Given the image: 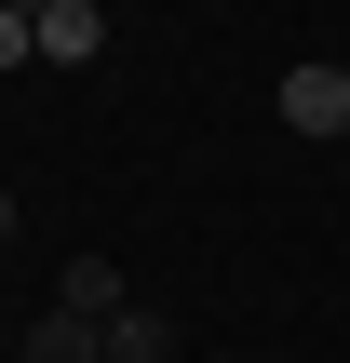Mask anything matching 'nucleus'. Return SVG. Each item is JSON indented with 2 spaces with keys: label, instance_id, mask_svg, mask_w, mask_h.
<instances>
[{
  "label": "nucleus",
  "instance_id": "nucleus-1",
  "mask_svg": "<svg viewBox=\"0 0 350 363\" xmlns=\"http://www.w3.org/2000/svg\"><path fill=\"white\" fill-rule=\"evenodd\" d=\"M270 108H283V121H297L310 148H337V135H350V67H337V54H297Z\"/></svg>",
  "mask_w": 350,
  "mask_h": 363
},
{
  "label": "nucleus",
  "instance_id": "nucleus-3",
  "mask_svg": "<svg viewBox=\"0 0 350 363\" xmlns=\"http://www.w3.org/2000/svg\"><path fill=\"white\" fill-rule=\"evenodd\" d=\"M54 310H81V323H108V310H135V296H121V269H108V256L81 242V256H67V283H54Z\"/></svg>",
  "mask_w": 350,
  "mask_h": 363
},
{
  "label": "nucleus",
  "instance_id": "nucleus-5",
  "mask_svg": "<svg viewBox=\"0 0 350 363\" xmlns=\"http://www.w3.org/2000/svg\"><path fill=\"white\" fill-rule=\"evenodd\" d=\"M13 363H108V323L54 310V323H27V350H13Z\"/></svg>",
  "mask_w": 350,
  "mask_h": 363
},
{
  "label": "nucleus",
  "instance_id": "nucleus-4",
  "mask_svg": "<svg viewBox=\"0 0 350 363\" xmlns=\"http://www.w3.org/2000/svg\"><path fill=\"white\" fill-rule=\"evenodd\" d=\"M108 363H175V310H108Z\"/></svg>",
  "mask_w": 350,
  "mask_h": 363
},
{
  "label": "nucleus",
  "instance_id": "nucleus-6",
  "mask_svg": "<svg viewBox=\"0 0 350 363\" xmlns=\"http://www.w3.org/2000/svg\"><path fill=\"white\" fill-rule=\"evenodd\" d=\"M27 54H40V27H27V13L0 0V67H27Z\"/></svg>",
  "mask_w": 350,
  "mask_h": 363
},
{
  "label": "nucleus",
  "instance_id": "nucleus-2",
  "mask_svg": "<svg viewBox=\"0 0 350 363\" xmlns=\"http://www.w3.org/2000/svg\"><path fill=\"white\" fill-rule=\"evenodd\" d=\"M27 27H40V67H94V40H108V27H94V0H40Z\"/></svg>",
  "mask_w": 350,
  "mask_h": 363
},
{
  "label": "nucleus",
  "instance_id": "nucleus-8",
  "mask_svg": "<svg viewBox=\"0 0 350 363\" xmlns=\"http://www.w3.org/2000/svg\"><path fill=\"white\" fill-rule=\"evenodd\" d=\"M13 13H40V0H13Z\"/></svg>",
  "mask_w": 350,
  "mask_h": 363
},
{
  "label": "nucleus",
  "instance_id": "nucleus-7",
  "mask_svg": "<svg viewBox=\"0 0 350 363\" xmlns=\"http://www.w3.org/2000/svg\"><path fill=\"white\" fill-rule=\"evenodd\" d=\"M0 242H13V189H0Z\"/></svg>",
  "mask_w": 350,
  "mask_h": 363
}]
</instances>
